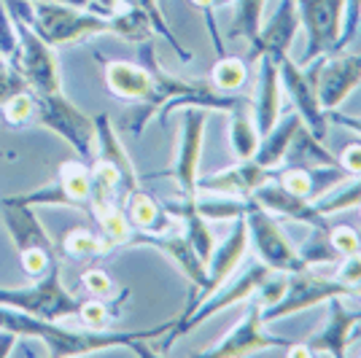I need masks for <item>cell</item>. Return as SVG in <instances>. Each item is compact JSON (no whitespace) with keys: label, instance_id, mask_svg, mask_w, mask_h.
Wrapping results in <instances>:
<instances>
[{"label":"cell","instance_id":"obj_1","mask_svg":"<svg viewBox=\"0 0 361 358\" xmlns=\"http://www.w3.org/2000/svg\"><path fill=\"white\" fill-rule=\"evenodd\" d=\"M176 326V321H167L162 326L143 328V331H111V328H75L60 326V321H44L14 307H0V328L14 331L16 337H32L46 345V356L54 358H73V356H90L100 353L108 347H133L140 356H151V350L143 347L146 340H157L165 331Z\"/></svg>","mask_w":361,"mask_h":358},{"label":"cell","instance_id":"obj_2","mask_svg":"<svg viewBox=\"0 0 361 358\" xmlns=\"http://www.w3.org/2000/svg\"><path fill=\"white\" fill-rule=\"evenodd\" d=\"M0 307H14V310L44 318V321H65L78 313L81 299L73 297L62 285V267L60 261H54L35 285L0 288Z\"/></svg>","mask_w":361,"mask_h":358},{"label":"cell","instance_id":"obj_3","mask_svg":"<svg viewBox=\"0 0 361 358\" xmlns=\"http://www.w3.org/2000/svg\"><path fill=\"white\" fill-rule=\"evenodd\" d=\"M30 27L54 49L111 32V19L65 3H32Z\"/></svg>","mask_w":361,"mask_h":358},{"label":"cell","instance_id":"obj_4","mask_svg":"<svg viewBox=\"0 0 361 358\" xmlns=\"http://www.w3.org/2000/svg\"><path fill=\"white\" fill-rule=\"evenodd\" d=\"M35 119L41 127L57 132L78 154L81 162H94V119H90L81 108H75L60 92L35 94Z\"/></svg>","mask_w":361,"mask_h":358},{"label":"cell","instance_id":"obj_5","mask_svg":"<svg viewBox=\"0 0 361 358\" xmlns=\"http://www.w3.org/2000/svg\"><path fill=\"white\" fill-rule=\"evenodd\" d=\"M272 272H275V269H270L264 261H251V264H248L245 269H240L235 278H229L221 288H216L202 304H197L192 313L183 315L180 321H176V326L170 328V340H167L165 347H170V345L176 342L178 337H183V334H189L195 326L205 323V321L213 318L216 313L229 310V307L240 304V302H245V299H254L256 291L262 288V283L270 278Z\"/></svg>","mask_w":361,"mask_h":358},{"label":"cell","instance_id":"obj_6","mask_svg":"<svg viewBox=\"0 0 361 358\" xmlns=\"http://www.w3.org/2000/svg\"><path fill=\"white\" fill-rule=\"evenodd\" d=\"M331 297H353V288L334 280V275H321L313 272V267L302 269V272H291L286 280V291L270 307H262V321L264 323H275L281 318L297 315L302 310H310L318 304H326Z\"/></svg>","mask_w":361,"mask_h":358},{"label":"cell","instance_id":"obj_7","mask_svg":"<svg viewBox=\"0 0 361 358\" xmlns=\"http://www.w3.org/2000/svg\"><path fill=\"white\" fill-rule=\"evenodd\" d=\"M11 22H14L16 30V60L11 62L19 73L25 75L27 87L35 94H46V92H60V68H57V57L51 51V46L46 44L44 38L30 27V22L25 16L11 14Z\"/></svg>","mask_w":361,"mask_h":358},{"label":"cell","instance_id":"obj_8","mask_svg":"<svg viewBox=\"0 0 361 358\" xmlns=\"http://www.w3.org/2000/svg\"><path fill=\"white\" fill-rule=\"evenodd\" d=\"M245 226H248V237L254 242L259 259L275 272H302L307 269V261L302 259V254L297 251V245L288 240V235L281 229V224L272 218L264 208H259L254 199L248 210L243 213Z\"/></svg>","mask_w":361,"mask_h":358},{"label":"cell","instance_id":"obj_9","mask_svg":"<svg viewBox=\"0 0 361 358\" xmlns=\"http://www.w3.org/2000/svg\"><path fill=\"white\" fill-rule=\"evenodd\" d=\"M208 108L189 105L183 108L178 132V151L170 175L178 183V192L183 199L197 197V178H200V159H202V146H205V127H208Z\"/></svg>","mask_w":361,"mask_h":358},{"label":"cell","instance_id":"obj_10","mask_svg":"<svg viewBox=\"0 0 361 358\" xmlns=\"http://www.w3.org/2000/svg\"><path fill=\"white\" fill-rule=\"evenodd\" d=\"M106 84L114 97L137 105L130 121V132L140 137L151 121V103H154V78L149 68L137 62L111 60L106 62Z\"/></svg>","mask_w":361,"mask_h":358},{"label":"cell","instance_id":"obj_11","mask_svg":"<svg viewBox=\"0 0 361 358\" xmlns=\"http://www.w3.org/2000/svg\"><path fill=\"white\" fill-rule=\"evenodd\" d=\"M278 73H281V84L286 87V94L294 103V111L302 119L305 130L318 137V140H326V130H329V119H326V111L318 103V92H316V65L310 62L307 68H302L291 57H283L278 62Z\"/></svg>","mask_w":361,"mask_h":358},{"label":"cell","instance_id":"obj_12","mask_svg":"<svg viewBox=\"0 0 361 358\" xmlns=\"http://www.w3.org/2000/svg\"><path fill=\"white\" fill-rule=\"evenodd\" d=\"M297 8H300V19L307 27V49L297 65L307 68L318 57L329 54L340 41L345 0H297Z\"/></svg>","mask_w":361,"mask_h":358},{"label":"cell","instance_id":"obj_13","mask_svg":"<svg viewBox=\"0 0 361 358\" xmlns=\"http://www.w3.org/2000/svg\"><path fill=\"white\" fill-rule=\"evenodd\" d=\"M267 323L262 321V304L259 302H251L248 310L243 315L235 326L229 328V334L221 337L216 345L205 347L200 356L208 358H240V356H251L256 350H286L288 340H281V337H272L267 334Z\"/></svg>","mask_w":361,"mask_h":358},{"label":"cell","instance_id":"obj_14","mask_svg":"<svg viewBox=\"0 0 361 358\" xmlns=\"http://www.w3.org/2000/svg\"><path fill=\"white\" fill-rule=\"evenodd\" d=\"M316 92L324 111H337L361 87V51H331L316 62Z\"/></svg>","mask_w":361,"mask_h":358},{"label":"cell","instance_id":"obj_15","mask_svg":"<svg viewBox=\"0 0 361 358\" xmlns=\"http://www.w3.org/2000/svg\"><path fill=\"white\" fill-rule=\"evenodd\" d=\"M127 245H149V248H157V251H162V254L176 264L180 275L189 280L192 285V299H189V304H186V310L195 304V299L200 297V291L205 288L208 283V267L202 264V259L197 256V251L192 248V242L186 240V235H180L176 229H170V232H159V235H149V232H133V237ZM183 310V313H186Z\"/></svg>","mask_w":361,"mask_h":358},{"label":"cell","instance_id":"obj_16","mask_svg":"<svg viewBox=\"0 0 361 358\" xmlns=\"http://www.w3.org/2000/svg\"><path fill=\"white\" fill-rule=\"evenodd\" d=\"M248 245H251L248 226H245V218L240 216V218L232 221V232L226 235L224 242L213 248L211 259H208V283H205V288L200 291V297L195 299V304H192L183 315H189L197 304H202L216 288H221V285L240 269V264L245 261V256H248Z\"/></svg>","mask_w":361,"mask_h":358},{"label":"cell","instance_id":"obj_17","mask_svg":"<svg viewBox=\"0 0 361 358\" xmlns=\"http://www.w3.org/2000/svg\"><path fill=\"white\" fill-rule=\"evenodd\" d=\"M302 19L297 0H281L275 14L267 19V25H262V30L251 44V60L259 57H270L272 62H281L288 57V49L294 44V35L300 30Z\"/></svg>","mask_w":361,"mask_h":358},{"label":"cell","instance_id":"obj_18","mask_svg":"<svg viewBox=\"0 0 361 358\" xmlns=\"http://www.w3.org/2000/svg\"><path fill=\"white\" fill-rule=\"evenodd\" d=\"M345 297H331L326 302V326L318 331L313 340H307L310 353H326V356L343 358L348 356V345L356 326L361 323V310H350L343 304Z\"/></svg>","mask_w":361,"mask_h":358},{"label":"cell","instance_id":"obj_19","mask_svg":"<svg viewBox=\"0 0 361 358\" xmlns=\"http://www.w3.org/2000/svg\"><path fill=\"white\" fill-rule=\"evenodd\" d=\"M251 199H254L259 208L267 210V213H278V216H283V218L294 221V224L310 226L313 232H316V229L329 232L326 216H321L310 199H302V197L288 195L286 189H283L275 178L267 180L264 186H259L254 195H251Z\"/></svg>","mask_w":361,"mask_h":358},{"label":"cell","instance_id":"obj_20","mask_svg":"<svg viewBox=\"0 0 361 358\" xmlns=\"http://www.w3.org/2000/svg\"><path fill=\"white\" fill-rule=\"evenodd\" d=\"M272 170L259 167L254 159L245 162H235L232 167H226L221 173H213L205 178H197V192H213V195H235L251 199L259 186H264L267 180H272Z\"/></svg>","mask_w":361,"mask_h":358},{"label":"cell","instance_id":"obj_21","mask_svg":"<svg viewBox=\"0 0 361 358\" xmlns=\"http://www.w3.org/2000/svg\"><path fill=\"white\" fill-rule=\"evenodd\" d=\"M0 208H3L6 229H8V235L14 240L19 254H22V251H30V248H41V251H54V254H57L54 242L46 235L44 224L38 221L32 205L16 202L14 197H6V199L0 202Z\"/></svg>","mask_w":361,"mask_h":358},{"label":"cell","instance_id":"obj_22","mask_svg":"<svg viewBox=\"0 0 361 358\" xmlns=\"http://www.w3.org/2000/svg\"><path fill=\"white\" fill-rule=\"evenodd\" d=\"M256 62H259V81H256L251 113H254L259 135H267L275 127V121L281 119V108H283L281 73H278V62H272L270 57H259Z\"/></svg>","mask_w":361,"mask_h":358},{"label":"cell","instance_id":"obj_23","mask_svg":"<svg viewBox=\"0 0 361 358\" xmlns=\"http://www.w3.org/2000/svg\"><path fill=\"white\" fill-rule=\"evenodd\" d=\"M94 159L114 164L121 175V186H124V197L137 189V173L135 164L130 159V154L119 140V135L114 130V124L108 119V113L94 116Z\"/></svg>","mask_w":361,"mask_h":358},{"label":"cell","instance_id":"obj_24","mask_svg":"<svg viewBox=\"0 0 361 358\" xmlns=\"http://www.w3.org/2000/svg\"><path fill=\"white\" fill-rule=\"evenodd\" d=\"M302 127V119L297 116V111L294 113H288V116H281V119L275 121V127H272L267 135H262V140H259V149L254 154V162L259 167H264V170H278L281 164L286 162L288 151H291V143H294V137L300 132Z\"/></svg>","mask_w":361,"mask_h":358},{"label":"cell","instance_id":"obj_25","mask_svg":"<svg viewBox=\"0 0 361 358\" xmlns=\"http://www.w3.org/2000/svg\"><path fill=\"white\" fill-rule=\"evenodd\" d=\"M124 213H127V218H130L135 232H149V235L170 232L178 224V218L165 205H159L154 197L140 192V189L127 195V210Z\"/></svg>","mask_w":361,"mask_h":358},{"label":"cell","instance_id":"obj_26","mask_svg":"<svg viewBox=\"0 0 361 358\" xmlns=\"http://www.w3.org/2000/svg\"><path fill=\"white\" fill-rule=\"evenodd\" d=\"M259 140H262V135L256 130L251 105L243 97L240 103L229 111V151H232L235 162L254 159L256 149H259Z\"/></svg>","mask_w":361,"mask_h":358},{"label":"cell","instance_id":"obj_27","mask_svg":"<svg viewBox=\"0 0 361 358\" xmlns=\"http://www.w3.org/2000/svg\"><path fill=\"white\" fill-rule=\"evenodd\" d=\"M195 202L197 213L205 221H235L248 210L251 199L235 195H213V192H197Z\"/></svg>","mask_w":361,"mask_h":358},{"label":"cell","instance_id":"obj_28","mask_svg":"<svg viewBox=\"0 0 361 358\" xmlns=\"http://www.w3.org/2000/svg\"><path fill=\"white\" fill-rule=\"evenodd\" d=\"M111 32L124 38V41H130V44H143V41H151L154 25H151L149 14L140 6L124 3L119 11L111 16Z\"/></svg>","mask_w":361,"mask_h":358},{"label":"cell","instance_id":"obj_29","mask_svg":"<svg viewBox=\"0 0 361 358\" xmlns=\"http://www.w3.org/2000/svg\"><path fill=\"white\" fill-rule=\"evenodd\" d=\"M57 180L65 189V195L73 199V205L78 210H90V192H92V173L90 164L81 159H68L65 164H60Z\"/></svg>","mask_w":361,"mask_h":358},{"label":"cell","instance_id":"obj_30","mask_svg":"<svg viewBox=\"0 0 361 358\" xmlns=\"http://www.w3.org/2000/svg\"><path fill=\"white\" fill-rule=\"evenodd\" d=\"M270 0H235V14L229 22V38H245L254 44L262 25H264V8Z\"/></svg>","mask_w":361,"mask_h":358},{"label":"cell","instance_id":"obj_31","mask_svg":"<svg viewBox=\"0 0 361 358\" xmlns=\"http://www.w3.org/2000/svg\"><path fill=\"white\" fill-rule=\"evenodd\" d=\"M94 218L100 224V240H103L106 254H111L119 245H127L130 237H133V232H135L133 224H130V218H127V213L119 205H108L100 213H94Z\"/></svg>","mask_w":361,"mask_h":358},{"label":"cell","instance_id":"obj_32","mask_svg":"<svg viewBox=\"0 0 361 358\" xmlns=\"http://www.w3.org/2000/svg\"><path fill=\"white\" fill-rule=\"evenodd\" d=\"M321 216H334V213H343V210L359 208L361 205V175H350L343 183H337L334 192L321 195L313 202Z\"/></svg>","mask_w":361,"mask_h":358},{"label":"cell","instance_id":"obj_33","mask_svg":"<svg viewBox=\"0 0 361 358\" xmlns=\"http://www.w3.org/2000/svg\"><path fill=\"white\" fill-rule=\"evenodd\" d=\"M211 84L219 92H226V94H238L243 92V87L248 84V65L240 57H219L216 65L211 70Z\"/></svg>","mask_w":361,"mask_h":358},{"label":"cell","instance_id":"obj_34","mask_svg":"<svg viewBox=\"0 0 361 358\" xmlns=\"http://www.w3.org/2000/svg\"><path fill=\"white\" fill-rule=\"evenodd\" d=\"M62 251L71 256V259H94V256H103V240L100 235H94L87 226H75L71 229L65 240H62Z\"/></svg>","mask_w":361,"mask_h":358},{"label":"cell","instance_id":"obj_35","mask_svg":"<svg viewBox=\"0 0 361 358\" xmlns=\"http://www.w3.org/2000/svg\"><path fill=\"white\" fill-rule=\"evenodd\" d=\"M124 3H135V6H140L146 14H149V19H151V25H154V32H159L162 38H165L167 44L176 49V54H178L180 60L183 62H189L192 60V54L180 46V41L176 38V32L170 30V25H167V19H165V14L159 11V3L157 0H124Z\"/></svg>","mask_w":361,"mask_h":358},{"label":"cell","instance_id":"obj_36","mask_svg":"<svg viewBox=\"0 0 361 358\" xmlns=\"http://www.w3.org/2000/svg\"><path fill=\"white\" fill-rule=\"evenodd\" d=\"M16 202H25V205H65V208H75L73 199L65 195V189L60 186V180H54L51 186H44V189H32L27 195H16Z\"/></svg>","mask_w":361,"mask_h":358},{"label":"cell","instance_id":"obj_37","mask_svg":"<svg viewBox=\"0 0 361 358\" xmlns=\"http://www.w3.org/2000/svg\"><path fill=\"white\" fill-rule=\"evenodd\" d=\"M3 113H6V121L14 124V127L30 124L32 116H35V97H32V92H19L16 97H11L8 103L3 105Z\"/></svg>","mask_w":361,"mask_h":358},{"label":"cell","instance_id":"obj_38","mask_svg":"<svg viewBox=\"0 0 361 358\" xmlns=\"http://www.w3.org/2000/svg\"><path fill=\"white\" fill-rule=\"evenodd\" d=\"M27 90L30 87H27L25 75L19 73L8 60L0 57V108L8 103L11 97H16L19 92H27Z\"/></svg>","mask_w":361,"mask_h":358},{"label":"cell","instance_id":"obj_39","mask_svg":"<svg viewBox=\"0 0 361 358\" xmlns=\"http://www.w3.org/2000/svg\"><path fill=\"white\" fill-rule=\"evenodd\" d=\"M78 321L84 323L87 328H108L111 323V307H108L106 302H100V299H90V302H81V307H78Z\"/></svg>","mask_w":361,"mask_h":358},{"label":"cell","instance_id":"obj_40","mask_svg":"<svg viewBox=\"0 0 361 358\" xmlns=\"http://www.w3.org/2000/svg\"><path fill=\"white\" fill-rule=\"evenodd\" d=\"M326 240H329L334 256H340V259H343V256L356 254V251H361V240H359V235L350 229V226H334V229L329 226Z\"/></svg>","mask_w":361,"mask_h":358},{"label":"cell","instance_id":"obj_41","mask_svg":"<svg viewBox=\"0 0 361 358\" xmlns=\"http://www.w3.org/2000/svg\"><path fill=\"white\" fill-rule=\"evenodd\" d=\"M16 30H14V22H11V16H8V8H6V3L0 0V57L8 62L16 60Z\"/></svg>","mask_w":361,"mask_h":358},{"label":"cell","instance_id":"obj_42","mask_svg":"<svg viewBox=\"0 0 361 358\" xmlns=\"http://www.w3.org/2000/svg\"><path fill=\"white\" fill-rule=\"evenodd\" d=\"M19 259H22V267H25V272L27 275H32V278H41L46 269L51 267L54 261H60V256L54 254V251H41V248H30V251H22L19 254Z\"/></svg>","mask_w":361,"mask_h":358},{"label":"cell","instance_id":"obj_43","mask_svg":"<svg viewBox=\"0 0 361 358\" xmlns=\"http://www.w3.org/2000/svg\"><path fill=\"white\" fill-rule=\"evenodd\" d=\"M361 22V0H345V14H343V32H340V41L331 51H345V46L350 44V38L356 35ZM329 51V54H331Z\"/></svg>","mask_w":361,"mask_h":358},{"label":"cell","instance_id":"obj_44","mask_svg":"<svg viewBox=\"0 0 361 358\" xmlns=\"http://www.w3.org/2000/svg\"><path fill=\"white\" fill-rule=\"evenodd\" d=\"M195 8L202 11L205 16V25H208V30H211V38H213V46H216V54L219 57H224V44H221V35H219V25H216V8H221L224 3L229 0H189Z\"/></svg>","mask_w":361,"mask_h":358},{"label":"cell","instance_id":"obj_45","mask_svg":"<svg viewBox=\"0 0 361 358\" xmlns=\"http://www.w3.org/2000/svg\"><path fill=\"white\" fill-rule=\"evenodd\" d=\"M81 285H84L90 294H94L97 299L111 297V294H114V280L108 278L106 269H100V267L87 269V272L81 275Z\"/></svg>","mask_w":361,"mask_h":358},{"label":"cell","instance_id":"obj_46","mask_svg":"<svg viewBox=\"0 0 361 358\" xmlns=\"http://www.w3.org/2000/svg\"><path fill=\"white\" fill-rule=\"evenodd\" d=\"M334 280H340L343 285L353 288V294H356V285L361 283V251H356V254H350V256H343L340 267L334 272Z\"/></svg>","mask_w":361,"mask_h":358},{"label":"cell","instance_id":"obj_47","mask_svg":"<svg viewBox=\"0 0 361 358\" xmlns=\"http://www.w3.org/2000/svg\"><path fill=\"white\" fill-rule=\"evenodd\" d=\"M337 162L348 175H361V143H348L343 154L337 156Z\"/></svg>","mask_w":361,"mask_h":358},{"label":"cell","instance_id":"obj_48","mask_svg":"<svg viewBox=\"0 0 361 358\" xmlns=\"http://www.w3.org/2000/svg\"><path fill=\"white\" fill-rule=\"evenodd\" d=\"M16 340H19V337H16L14 331H8V328H0V358L11 356V350H14Z\"/></svg>","mask_w":361,"mask_h":358},{"label":"cell","instance_id":"obj_49","mask_svg":"<svg viewBox=\"0 0 361 358\" xmlns=\"http://www.w3.org/2000/svg\"><path fill=\"white\" fill-rule=\"evenodd\" d=\"M32 3H65V6H75V8H90L92 0H32Z\"/></svg>","mask_w":361,"mask_h":358},{"label":"cell","instance_id":"obj_50","mask_svg":"<svg viewBox=\"0 0 361 358\" xmlns=\"http://www.w3.org/2000/svg\"><path fill=\"white\" fill-rule=\"evenodd\" d=\"M356 294H359V297H361V283H359V285H356Z\"/></svg>","mask_w":361,"mask_h":358},{"label":"cell","instance_id":"obj_51","mask_svg":"<svg viewBox=\"0 0 361 358\" xmlns=\"http://www.w3.org/2000/svg\"><path fill=\"white\" fill-rule=\"evenodd\" d=\"M359 216H361V205H359Z\"/></svg>","mask_w":361,"mask_h":358}]
</instances>
